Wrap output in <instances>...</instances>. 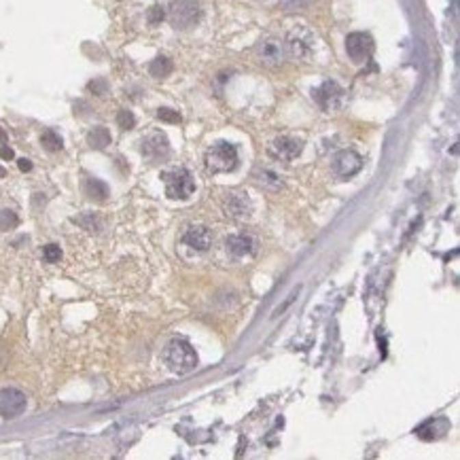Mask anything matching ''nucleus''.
I'll use <instances>...</instances> for the list:
<instances>
[{
    "instance_id": "obj_8",
    "label": "nucleus",
    "mask_w": 460,
    "mask_h": 460,
    "mask_svg": "<svg viewBox=\"0 0 460 460\" xmlns=\"http://www.w3.org/2000/svg\"><path fill=\"white\" fill-rule=\"evenodd\" d=\"M140 151H142L144 159H149L151 164L164 162L170 155V142H168L166 134H162V131H151L149 136L142 138Z\"/></svg>"
},
{
    "instance_id": "obj_19",
    "label": "nucleus",
    "mask_w": 460,
    "mask_h": 460,
    "mask_svg": "<svg viewBox=\"0 0 460 460\" xmlns=\"http://www.w3.org/2000/svg\"><path fill=\"white\" fill-rule=\"evenodd\" d=\"M40 144L45 146L47 151H51V153H55V151H62V146H64V142H62V138L55 134L53 129H47V131H42V136H40Z\"/></svg>"
},
{
    "instance_id": "obj_9",
    "label": "nucleus",
    "mask_w": 460,
    "mask_h": 460,
    "mask_svg": "<svg viewBox=\"0 0 460 460\" xmlns=\"http://www.w3.org/2000/svg\"><path fill=\"white\" fill-rule=\"evenodd\" d=\"M257 58H259L261 64L270 66V68H276V66H280L284 62V45H282V40H278L274 36H268V38L259 40Z\"/></svg>"
},
{
    "instance_id": "obj_2",
    "label": "nucleus",
    "mask_w": 460,
    "mask_h": 460,
    "mask_svg": "<svg viewBox=\"0 0 460 460\" xmlns=\"http://www.w3.org/2000/svg\"><path fill=\"white\" fill-rule=\"evenodd\" d=\"M284 47H287L284 51H289L291 58L301 60V62H308V60H312L314 49H316L314 32L310 28H305V26H295L293 30H289Z\"/></svg>"
},
{
    "instance_id": "obj_18",
    "label": "nucleus",
    "mask_w": 460,
    "mask_h": 460,
    "mask_svg": "<svg viewBox=\"0 0 460 460\" xmlns=\"http://www.w3.org/2000/svg\"><path fill=\"white\" fill-rule=\"evenodd\" d=\"M149 73L155 79H164V77H168L172 73V62L168 58L159 55V58H155L149 64Z\"/></svg>"
},
{
    "instance_id": "obj_16",
    "label": "nucleus",
    "mask_w": 460,
    "mask_h": 460,
    "mask_svg": "<svg viewBox=\"0 0 460 460\" xmlns=\"http://www.w3.org/2000/svg\"><path fill=\"white\" fill-rule=\"evenodd\" d=\"M83 193L87 195V200H92V202H104L108 197V187L98 179H85Z\"/></svg>"
},
{
    "instance_id": "obj_12",
    "label": "nucleus",
    "mask_w": 460,
    "mask_h": 460,
    "mask_svg": "<svg viewBox=\"0 0 460 460\" xmlns=\"http://www.w3.org/2000/svg\"><path fill=\"white\" fill-rule=\"evenodd\" d=\"M363 168V159L359 153L355 151H340L337 155L333 157V170L337 177L342 179H350Z\"/></svg>"
},
{
    "instance_id": "obj_11",
    "label": "nucleus",
    "mask_w": 460,
    "mask_h": 460,
    "mask_svg": "<svg viewBox=\"0 0 460 460\" xmlns=\"http://www.w3.org/2000/svg\"><path fill=\"white\" fill-rule=\"evenodd\" d=\"M301 151H303V140L293 138V136H278L270 144V153L280 162H291V159L299 157Z\"/></svg>"
},
{
    "instance_id": "obj_5",
    "label": "nucleus",
    "mask_w": 460,
    "mask_h": 460,
    "mask_svg": "<svg viewBox=\"0 0 460 460\" xmlns=\"http://www.w3.org/2000/svg\"><path fill=\"white\" fill-rule=\"evenodd\" d=\"M238 166V149L229 142H216L206 153V168L210 172H231Z\"/></svg>"
},
{
    "instance_id": "obj_20",
    "label": "nucleus",
    "mask_w": 460,
    "mask_h": 460,
    "mask_svg": "<svg viewBox=\"0 0 460 460\" xmlns=\"http://www.w3.org/2000/svg\"><path fill=\"white\" fill-rule=\"evenodd\" d=\"M19 225V216L13 210H0V231H11Z\"/></svg>"
},
{
    "instance_id": "obj_26",
    "label": "nucleus",
    "mask_w": 460,
    "mask_h": 460,
    "mask_svg": "<svg viewBox=\"0 0 460 460\" xmlns=\"http://www.w3.org/2000/svg\"><path fill=\"white\" fill-rule=\"evenodd\" d=\"M90 92H94V94H98V96L106 94V81H102V79L92 81V83H90Z\"/></svg>"
},
{
    "instance_id": "obj_24",
    "label": "nucleus",
    "mask_w": 460,
    "mask_h": 460,
    "mask_svg": "<svg viewBox=\"0 0 460 460\" xmlns=\"http://www.w3.org/2000/svg\"><path fill=\"white\" fill-rule=\"evenodd\" d=\"M42 255H45V261H47V263H58V261L62 259V251H60V246H55V244H47L45 251H42Z\"/></svg>"
},
{
    "instance_id": "obj_27",
    "label": "nucleus",
    "mask_w": 460,
    "mask_h": 460,
    "mask_svg": "<svg viewBox=\"0 0 460 460\" xmlns=\"http://www.w3.org/2000/svg\"><path fill=\"white\" fill-rule=\"evenodd\" d=\"M17 166H19L21 172H30V170H32V162H30V159H19Z\"/></svg>"
},
{
    "instance_id": "obj_21",
    "label": "nucleus",
    "mask_w": 460,
    "mask_h": 460,
    "mask_svg": "<svg viewBox=\"0 0 460 460\" xmlns=\"http://www.w3.org/2000/svg\"><path fill=\"white\" fill-rule=\"evenodd\" d=\"M117 123H119V127L121 129H131L136 125V117H134V113L131 111H119V115H117Z\"/></svg>"
},
{
    "instance_id": "obj_10",
    "label": "nucleus",
    "mask_w": 460,
    "mask_h": 460,
    "mask_svg": "<svg viewBox=\"0 0 460 460\" xmlns=\"http://www.w3.org/2000/svg\"><path fill=\"white\" fill-rule=\"evenodd\" d=\"M26 409V394L15 388L0 390V416L3 418H17Z\"/></svg>"
},
{
    "instance_id": "obj_3",
    "label": "nucleus",
    "mask_w": 460,
    "mask_h": 460,
    "mask_svg": "<svg viewBox=\"0 0 460 460\" xmlns=\"http://www.w3.org/2000/svg\"><path fill=\"white\" fill-rule=\"evenodd\" d=\"M162 179L166 183V193L170 200H189L195 191V183H193V177L191 172L185 170V168H172V170H166L162 174Z\"/></svg>"
},
{
    "instance_id": "obj_29",
    "label": "nucleus",
    "mask_w": 460,
    "mask_h": 460,
    "mask_svg": "<svg viewBox=\"0 0 460 460\" xmlns=\"http://www.w3.org/2000/svg\"><path fill=\"white\" fill-rule=\"evenodd\" d=\"M5 140H7V134H5L3 129H0V142H5Z\"/></svg>"
},
{
    "instance_id": "obj_17",
    "label": "nucleus",
    "mask_w": 460,
    "mask_h": 460,
    "mask_svg": "<svg viewBox=\"0 0 460 460\" xmlns=\"http://www.w3.org/2000/svg\"><path fill=\"white\" fill-rule=\"evenodd\" d=\"M87 142H90L92 149H106L108 144H111V131H108L106 127H94L90 134H87Z\"/></svg>"
},
{
    "instance_id": "obj_25",
    "label": "nucleus",
    "mask_w": 460,
    "mask_h": 460,
    "mask_svg": "<svg viewBox=\"0 0 460 460\" xmlns=\"http://www.w3.org/2000/svg\"><path fill=\"white\" fill-rule=\"evenodd\" d=\"M146 17H149V24H159V21L164 19V9L157 7V5H155V7H151Z\"/></svg>"
},
{
    "instance_id": "obj_13",
    "label": "nucleus",
    "mask_w": 460,
    "mask_h": 460,
    "mask_svg": "<svg viewBox=\"0 0 460 460\" xmlns=\"http://www.w3.org/2000/svg\"><path fill=\"white\" fill-rule=\"evenodd\" d=\"M183 242H185L189 248H193V251L204 253V251H208L210 244H212V235H210L208 227H204V225H193V227H189V229L183 233Z\"/></svg>"
},
{
    "instance_id": "obj_14",
    "label": "nucleus",
    "mask_w": 460,
    "mask_h": 460,
    "mask_svg": "<svg viewBox=\"0 0 460 460\" xmlns=\"http://www.w3.org/2000/svg\"><path fill=\"white\" fill-rule=\"evenodd\" d=\"M251 202L248 197L242 193H229L225 197V212L233 218H246L251 216Z\"/></svg>"
},
{
    "instance_id": "obj_28",
    "label": "nucleus",
    "mask_w": 460,
    "mask_h": 460,
    "mask_svg": "<svg viewBox=\"0 0 460 460\" xmlns=\"http://www.w3.org/2000/svg\"><path fill=\"white\" fill-rule=\"evenodd\" d=\"M0 157H3V159H13V151L9 146H0Z\"/></svg>"
},
{
    "instance_id": "obj_15",
    "label": "nucleus",
    "mask_w": 460,
    "mask_h": 460,
    "mask_svg": "<svg viewBox=\"0 0 460 460\" xmlns=\"http://www.w3.org/2000/svg\"><path fill=\"white\" fill-rule=\"evenodd\" d=\"M227 251L233 257H246L251 253H255V240L251 235H229L227 238Z\"/></svg>"
},
{
    "instance_id": "obj_4",
    "label": "nucleus",
    "mask_w": 460,
    "mask_h": 460,
    "mask_svg": "<svg viewBox=\"0 0 460 460\" xmlns=\"http://www.w3.org/2000/svg\"><path fill=\"white\" fill-rule=\"evenodd\" d=\"M202 17V7L197 0H172L170 3V24L177 30L193 28Z\"/></svg>"
},
{
    "instance_id": "obj_1",
    "label": "nucleus",
    "mask_w": 460,
    "mask_h": 460,
    "mask_svg": "<svg viewBox=\"0 0 460 460\" xmlns=\"http://www.w3.org/2000/svg\"><path fill=\"white\" fill-rule=\"evenodd\" d=\"M164 361L174 374H189L197 367V355L187 340H172L164 350Z\"/></svg>"
},
{
    "instance_id": "obj_22",
    "label": "nucleus",
    "mask_w": 460,
    "mask_h": 460,
    "mask_svg": "<svg viewBox=\"0 0 460 460\" xmlns=\"http://www.w3.org/2000/svg\"><path fill=\"white\" fill-rule=\"evenodd\" d=\"M312 3V0H280V7L284 11H299V9H305Z\"/></svg>"
},
{
    "instance_id": "obj_6",
    "label": "nucleus",
    "mask_w": 460,
    "mask_h": 460,
    "mask_svg": "<svg viewBox=\"0 0 460 460\" xmlns=\"http://www.w3.org/2000/svg\"><path fill=\"white\" fill-rule=\"evenodd\" d=\"M312 98L316 100V104L322 108V111L333 113V111H340V108L344 106L346 92L335 81H324L320 87H316V90L312 92Z\"/></svg>"
},
{
    "instance_id": "obj_23",
    "label": "nucleus",
    "mask_w": 460,
    "mask_h": 460,
    "mask_svg": "<svg viewBox=\"0 0 460 460\" xmlns=\"http://www.w3.org/2000/svg\"><path fill=\"white\" fill-rule=\"evenodd\" d=\"M157 117L166 123H181V115L177 111H172V108H159Z\"/></svg>"
},
{
    "instance_id": "obj_7",
    "label": "nucleus",
    "mask_w": 460,
    "mask_h": 460,
    "mask_svg": "<svg viewBox=\"0 0 460 460\" xmlns=\"http://www.w3.org/2000/svg\"><path fill=\"white\" fill-rule=\"evenodd\" d=\"M346 53L355 64H363L374 53V38L367 32H353L346 38Z\"/></svg>"
},
{
    "instance_id": "obj_30",
    "label": "nucleus",
    "mask_w": 460,
    "mask_h": 460,
    "mask_svg": "<svg viewBox=\"0 0 460 460\" xmlns=\"http://www.w3.org/2000/svg\"><path fill=\"white\" fill-rule=\"evenodd\" d=\"M3 177H7V170H5L3 166H0V179H3Z\"/></svg>"
}]
</instances>
